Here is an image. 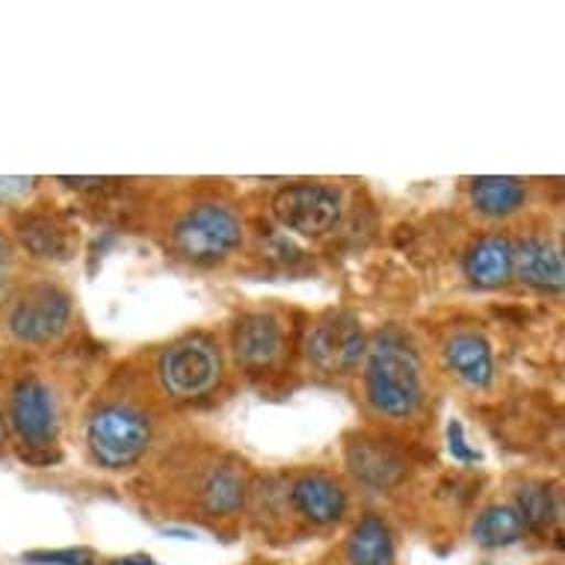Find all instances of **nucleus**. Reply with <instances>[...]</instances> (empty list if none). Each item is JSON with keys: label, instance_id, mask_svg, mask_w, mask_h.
Here are the masks:
<instances>
[{"label": "nucleus", "instance_id": "15", "mask_svg": "<svg viewBox=\"0 0 565 565\" xmlns=\"http://www.w3.org/2000/svg\"><path fill=\"white\" fill-rule=\"evenodd\" d=\"M394 556H397L394 536H391V527L380 515H364L352 527L350 539H347L350 565H394Z\"/></svg>", "mask_w": 565, "mask_h": 565}, {"label": "nucleus", "instance_id": "26", "mask_svg": "<svg viewBox=\"0 0 565 565\" xmlns=\"http://www.w3.org/2000/svg\"><path fill=\"white\" fill-rule=\"evenodd\" d=\"M110 565H158L149 554H134V556H121V559H113Z\"/></svg>", "mask_w": 565, "mask_h": 565}, {"label": "nucleus", "instance_id": "24", "mask_svg": "<svg viewBox=\"0 0 565 565\" xmlns=\"http://www.w3.org/2000/svg\"><path fill=\"white\" fill-rule=\"evenodd\" d=\"M12 264H15V255H12V243L0 234V302L7 299V290H10L12 278Z\"/></svg>", "mask_w": 565, "mask_h": 565}, {"label": "nucleus", "instance_id": "5", "mask_svg": "<svg viewBox=\"0 0 565 565\" xmlns=\"http://www.w3.org/2000/svg\"><path fill=\"white\" fill-rule=\"evenodd\" d=\"M72 299L54 281H33L12 299L7 329L24 343H51L68 329Z\"/></svg>", "mask_w": 565, "mask_h": 565}, {"label": "nucleus", "instance_id": "20", "mask_svg": "<svg viewBox=\"0 0 565 565\" xmlns=\"http://www.w3.org/2000/svg\"><path fill=\"white\" fill-rule=\"evenodd\" d=\"M512 510L519 512V519L524 521L527 530L551 527L556 512H559L554 503V491L547 489L545 482H524V486H519Z\"/></svg>", "mask_w": 565, "mask_h": 565}, {"label": "nucleus", "instance_id": "22", "mask_svg": "<svg viewBox=\"0 0 565 565\" xmlns=\"http://www.w3.org/2000/svg\"><path fill=\"white\" fill-rule=\"evenodd\" d=\"M36 190V178H12L0 175V204H12L28 199Z\"/></svg>", "mask_w": 565, "mask_h": 565}, {"label": "nucleus", "instance_id": "19", "mask_svg": "<svg viewBox=\"0 0 565 565\" xmlns=\"http://www.w3.org/2000/svg\"><path fill=\"white\" fill-rule=\"evenodd\" d=\"M527 527L512 507H489L473 524V539L482 547H507L524 539Z\"/></svg>", "mask_w": 565, "mask_h": 565}, {"label": "nucleus", "instance_id": "23", "mask_svg": "<svg viewBox=\"0 0 565 565\" xmlns=\"http://www.w3.org/2000/svg\"><path fill=\"white\" fill-rule=\"evenodd\" d=\"M447 441H450V454H454V459H459V462H477V459H480V454L471 450L468 441H465L462 424H459V420H450V427H447Z\"/></svg>", "mask_w": 565, "mask_h": 565}, {"label": "nucleus", "instance_id": "4", "mask_svg": "<svg viewBox=\"0 0 565 565\" xmlns=\"http://www.w3.org/2000/svg\"><path fill=\"white\" fill-rule=\"evenodd\" d=\"M220 373H223L220 347L204 334L175 341L169 350H163L158 362L160 385L175 399L204 397L220 382Z\"/></svg>", "mask_w": 565, "mask_h": 565}, {"label": "nucleus", "instance_id": "12", "mask_svg": "<svg viewBox=\"0 0 565 565\" xmlns=\"http://www.w3.org/2000/svg\"><path fill=\"white\" fill-rule=\"evenodd\" d=\"M447 367L471 388H489L494 380V355L480 332H454L445 343Z\"/></svg>", "mask_w": 565, "mask_h": 565}, {"label": "nucleus", "instance_id": "3", "mask_svg": "<svg viewBox=\"0 0 565 565\" xmlns=\"http://www.w3.org/2000/svg\"><path fill=\"white\" fill-rule=\"evenodd\" d=\"M243 241L241 216L232 207L216 202H202L190 207L175 223L172 246L184 260L216 264L228 258Z\"/></svg>", "mask_w": 565, "mask_h": 565}, {"label": "nucleus", "instance_id": "27", "mask_svg": "<svg viewBox=\"0 0 565 565\" xmlns=\"http://www.w3.org/2000/svg\"><path fill=\"white\" fill-rule=\"evenodd\" d=\"M3 433H7V427H3V412H0V438H3Z\"/></svg>", "mask_w": 565, "mask_h": 565}, {"label": "nucleus", "instance_id": "10", "mask_svg": "<svg viewBox=\"0 0 565 565\" xmlns=\"http://www.w3.org/2000/svg\"><path fill=\"white\" fill-rule=\"evenodd\" d=\"M512 276H519L524 285L536 290H559L565 278L563 255L551 237L524 234L512 241Z\"/></svg>", "mask_w": 565, "mask_h": 565}, {"label": "nucleus", "instance_id": "7", "mask_svg": "<svg viewBox=\"0 0 565 565\" xmlns=\"http://www.w3.org/2000/svg\"><path fill=\"white\" fill-rule=\"evenodd\" d=\"M308 362L323 373H350L367 352V338L352 315H329L311 326L306 341Z\"/></svg>", "mask_w": 565, "mask_h": 565}, {"label": "nucleus", "instance_id": "8", "mask_svg": "<svg viewBox=\"0 0 565 565\" xmlns=\"http://www.w3.org/2000/svg\"><path fill=\"white\" fill-rule=\"evenodd\" d=\"M10 427L28 447H47L56 438V403L47 385L36 376L24 380L10 394Z\"/></svg>", "mask_w": 565, "mask_h": 565}, {"label": "nucleus", "instance_id": "17", "mask_svg": "<svg viewBox=\"0 0 565 565\" xmlns=\"http://www.w3.org/2000/svg\"><path fill=\"white\" fill-rule=\"evenodd\" d=\"M15 234H19L21 246L36 260H63L72 252L68 232L45 214L21 216L19 225H15Z\"/></svg>", "mask_w": 565, "mask_h": 565}, {"label": "nucleus", "instance_id": "25", "mask_svg": "<svg viewBox=\"0 0 565 565\" xmlns=\"http://www.w3.org/2000/svg\"><path fill=\"white\" fill-rule=\"evenodd\" d=\"M60 181L68 186H77V190H95V186L107 184L104 178H60Z\"/></svg>", "mask_w": 565, "mask_h": 565}, {"label": "nucleus", "instance_id": "21", "mask_svg": "<svg viewBox=\"0 0 565 565\" xmlns=\"http://www.w3.org/2000/svg\"><path fill=\"white\" fill-rule=\"evenodd\" d=\"M28 563L36 565H95L93 551L86 547H60V551H30L24 554Z\"/></svg>", "mask_w": 565, "mask_h": 565}, {"label": "nucleus", "instance_id": "6", "mask_svg": "<svg viewBox=\"0 0 565 565\" xmlns=\"http://www.w3.org/2000/svg\"><path fill=\"white\" fill-rule=\"evenodd\" d=\"M278 225L302 237H323L341 220V193L329 184H290L273 199Z\"/></svg>", "mask_w": 565, "mask_h": 565}, {"label": "nucleus", "instance_id": "9", "mask_svg": "<svg viewBox=\"0 0 565 565\" xmlns=\"http://www.w3.org/2000/svg\"><path fill=\"white\" fill-rule=\"evenodd\" d=\"M234 355L246 367H269L285 352V329L281 320L269 311H255L237 320L232 332Z\"/></svg>", "mask_w": 565, "mask_h": 565}, {"label": "nucleus", "instance_id": "14", "mask_svg": "<svg viewBox=\"0 0 565 565\" xmlns=\"http://www.w3.org/2000/svg\"><path fill=\"white\" fill-rule=\"evenodd\" d=\"M465 276L482 290L510 285L512 278V241L507 234H486L465 255Z\"/></svg>", "mask_w": 565, "mask_h": 565}, {"label": "nucleus", "instance_id": "18", "mask_svg": "<svg viewBox=\"0 0 565 565\" xmlns=\"http://www.w3.org/2000/svg\"><path fill=\"white\" fill-rule=\"evenodd\" d=\"M243 491H246L243 473L232 465H216L199 482V501L211 515H234L241 510Z\"/></svg>", "mask_w": 565, "mask_h": 565}, {"label": "nucleus", "instance_id": "1", "mask_svg": "<svg viewBox=\"0 0 565 565\" xmlns=\"http://www.w3.org/2000/svg\"><path fill=\"white\" fill-rule=\"evenodd\" d=\"M364 391L380 415L403 420L412 417L424 403L420 359L408 338L397 329H385L367 343L364 352Z\"/></svg>", "mask_w": 565, "mask_h": 565}, {"label": "nucleus", "instance_id": "11", "mask_svg": "<svg viewBox=\"0 0 565 565\" xmlns=\"http://www.w3.org/2000/svg\"><path fill=\"white\" fill-rule=\"evenodd\" d=\"M290 501L299 515H306L311 524L320 527L338 524L347 512V491L341 482L326 473H302L290 489Z\"/></svg>", "mask_w": 565, "mask_h": 565}, {"label": "nucleus", "instance_id": "13", "mask_svg": "<svg viewBox=\"0 0 565 565\" xmlns=\"http://www.w3.org/2000/svg\"><path fill=\"white\" fill-rule=\"evenodd\" d=\"M347 462H350L352 477L371 489H391L403 477L406 462L394 447L373 441V438H359L347 447Z\"/></svg>", "mask_w": 565, "mask_h": 565}, {"label": "nucleus", "instance_id": "16", "mask_svg": "<svg viewBox=\"0 0 565 565\" xmlns=\"http://www.w3.org/2000/svg\"><path fill=\"white\" fill-rule=\"evenodd\" d=\"M471 202L482 216L503 220L515 214L527 202V186L519 178L510 175H486L471 184Z\"/></svg>", "mask_w": 565, "mask_h": 565}, {"label": "nucleus", "instance_id": "2", "mask_svg": "<svg viewBox=\"0 0 565 565\" xmlns=\"http://www.w3.org/2000/svg\"><path fill=\"white\" fill-rule=\"evenodd\" d=\"M151 445V420L128 403H104L86 420V447L102 468L125 471Z\"/></svg>", "mask_w": 565, "mask_h": 565}]
</instances>
